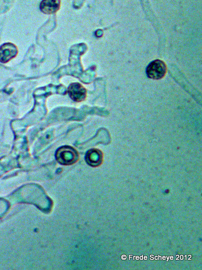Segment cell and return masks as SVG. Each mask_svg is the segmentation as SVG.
Here are the masks:
<instances>
[{
	"label": "cell",
	"mask_w": 202,
	"mask_h": 270,
	"mask_svg": "<svg viewBox=\"0 0 202 270\" xmlns=\"http://www.w3.org/2000/svg\"><path fill=\"white\" fill-rule=\"evenodd\" d=\"M16 202L29 203L35 205L38 209L44 212H48L52 207V201L43 191L37 190L36 192L20 193L16 196Z\"/></svg>",
	"instance_id": "obj_1"
},
{
	"label": "cell",
	"mask_w": 202,
	"mask_h": 270,
	"mask_svg": "<svg viewBox=\"0 0 202 270\" xmlns=\"http://www.w3.org/2000/svg\"><path fill=\"white\" fill-rule=\"evenodd\" d=\"M55 156L58 162L64 165L73 164L76 162L78 158L76 150L73 147L68 146L58 148Z\"/></svg>",
	"instance_id": "obj_2"
},
{
	"label": "cell",
	"mask_w": 202,
	"mask_h": 270,
	"mask_svg": "<svg viewBox=\"0 0 202 270\" xmlns=\"http://www.w3.org/2000/svg\"><path fill=\"white\" fill-rule=\"evenodd\" d=\"M166 69V65L164 62L157 59L153 61L148 65L146 72L148 78L154 80H159L164 76Z\"/></svg>",
	"instance_id": "obj_3"
},
{
	"label": "cell",
	"mask_w": 202,
	"mask_h": 270,
	"mask_svg": "<svg viewBox=\"0 0 202 270\" xmlns=\"http://www.w3.org/2000/svg\"><path fill=\"white\" fill-rule=\"evenodd\" d=\"M18 49L14 44H5L0 47V61L6 63L16 57Z\"/></svg>",
	"instance_id": "obj_4"
},
{
	"label": "cell",
	"mask_w": 202,
	"mask_h": 270,
	"mask_svg": "<svg viewBox=\"0 0 202 270\" xmlns=\"http://www.w3.org/2000/svg\"><path fill=\"white\" fill-rule=\"evenodd\" d=\"M68 92L71 98L77 102L82 101L86 98V89L78 83L70 84Z\"/></svg>",
	"instance_id": "obj_5"
},
{
	"label": "cell",
	"mask_w": 202,
	"mask_h": 270,
	"mask_svg": "<svg viewBox=\"0 0 202 270\" xmlns=\"http://www.w3.org/2000/svg\"><path fill=\"white\" fill-rule=\"evenodd\" d=\"M103 159L102 152L97 149H92L88 150L85 156L87 163L92 167L99 165Z\"/></svg>",
	"instance_id": "obj_6"
},
{
	"label": "cell",
	"mask_w": 202,
	"mask_h": 270,
	"mask_svg": "<svg viewBox=\"0 0 202 270\" xmlns=\"http://www.w3.org/2000/svg\"><path fill=\"white\" fill-rule=\"evenodd\" d=\"M60 4V1L45 0L41 2L40 8L43 13L50 14L59 10Z\"/></svg>",
	"instance_id": "obj_7"
}]
</instances>
